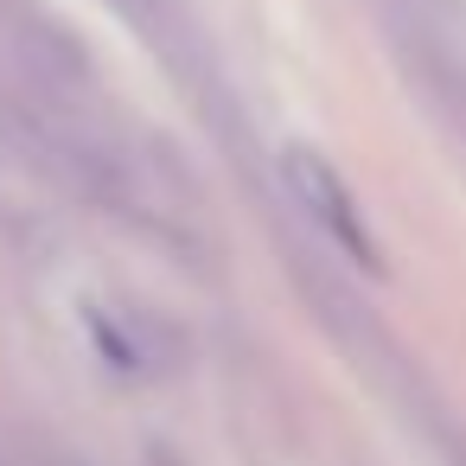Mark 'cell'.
<instances>
[{"instance_id": "obj_1", "label": "cell", "mask_w": 466, "mask_h": 466, "mask_svg": "<svg viewBox=\"0 0 466 466\" xmlns=\"http://www.w3.org/2000/svg\"><path fill=\"white\" fill-rule=\"evenodd\" d=\"M281 179H288V192L313 211V224H319V230L351 256V262L383 268V249H377V237H370V224H364L358 198L345 192V179L332 173V160H326V154H313V147H288V154H281Z\"/></svg>"}]
</instances>
